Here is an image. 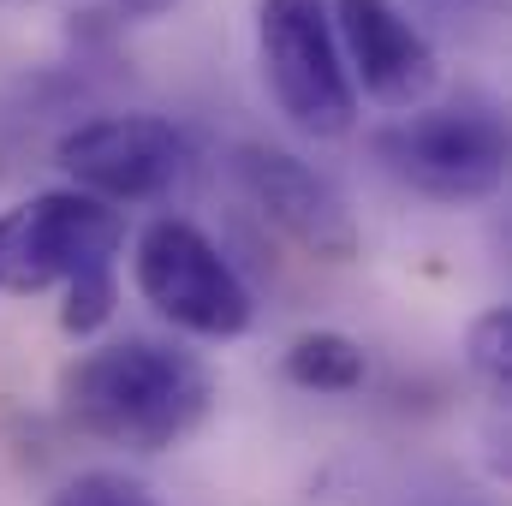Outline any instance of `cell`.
I'll return each instance as SVG.
<instances>
[{
    "label": "cell",
    "instance_id": "5",
    "mask_svg": "<svg viewBox=\"0 0 512 506\" xmlns=\"http://www.w3.org/2000/svg\"><path fill=\"white\" fill-rule=\"evenodd\" d=\"M137 292L155 304V316L197 340H239L256 316V298L239 268L203 227L179 215H161L137 233Z\"/></svg>",
    "mask_w": 512,
    "mask_h": 506
},
{
    "label": "cell",
    "instance_id": "1",
    "mask_svg": "<svg viewBox=\"0 0 512 506\" xmlns=\"http://www.w3.org/2000/svg\"><path fill=\"white\" fill-rule=\"evenodd\" d=\"M209 399H215V381L203 358L149 334H131L78 358L60 387V405L84 435L131 453H161L185 441L209 417Z\"/></svg>",
    "mask_w": 512,
    "mask_h": 506
},
{
    "label": "cell",
    "instance_id": "6",
    "mask_svg": "<svg viewBox=\"0 0 512 506\" xmlns=\"http://www.w3.org/2000/svg\"><path fill=\"white\" fill-rule=\"evenodd\" d=\"M60 167L96 203H155L185 185L191 137L161 114H102L60 137Z\"/></svg>",
    "mask_w": 512,
    "mask_h": 506
},
{
    "label": "cell",
    "instance_id": "3",
    "mask_svg": "<svg viewBox=\"0 0 512 506\" xmlns=\"http://www.w3.org/2000/svg\"><path fill=\"white\" fill-rule=\"evenodd\" d=\"M256 60L274 108L304 137H346L358 120V90L334 36L328 0H262L256 6Z\"/></svg>",
    "mask_w": 512,
    "mask_h": 506
},
{
    "label": "cell",
    "instance_id": "8",
    "mask_svg": "<svg viewBox=\"0 0 512 506\" xmlns=\"http://www.w3.org/2000/svg\"><path fill=\"white\" fill-rule=\"evenodd\" d=\"M334 36L352 72V90H364L382 108H423L441 66L429 36L393 6V0H334Z\"/></svg>",
    "mask_w": 512,
    "mask_h": 506
},
{
    "label": "cell",
    "instance_id": "10",
    "mask_svg": "<svg viewBox=\"0 0 512 506\" xmlns=\"http://www.w3.org/2000/svg\"><path fill=\"white\" fill-rule=\"evenodd\" d=\"M465 358H471V370L489 381L495 393L512 387V316H507V304H495V310H483V316L471 322Z\"/></svg>",
    "mask_w": 512,
    "mask_h": 506
},
{
    "label": "cell",
    "instance_id": "11",
    "mask_svg": "<svg viewBox=\"0 0 512 506\" xmlns=\"http://www.w3.org/2000/svg\"><path fill=\"white\" fill-rule=\"evenodd\" d=\"M54 506H161L143 483H131V477H114V471H84V477H72Z\"/></svg>",
    "mask_w": 512,
    "mask_h": 506
},
{
    "label": "cell",
    "instance_id": "9",
    "mask_svg": "<svg viewBox=\"0 0 512 506\" xmlns=\"http://www.w3.org/2000/svg\"><path fill=\"white\" fill-rule=\"evenodd\" d=\"M286 376L316 393H352V387H364L370 364H364V346L346 334H304L286 352Z\"/></svg>",
    "mask_w": 512,
    "mask_h": 506
},
{
    "label": "cell",
    "instance_id": "2",
    "mask_svg": "<svg viewBox=\"0 0 512 506\" xmlns=\"http://www.w3.org/2000/svg\"><path fill=\"white\" fill-rule=\"evenodd\" d=\"M370 155L387 179L429 203H483L507 185V120L495 102L465 96L382 126L370 137Z\"/></svg>",
    "mask_w": 512,
    "mask_h": 506
},
{
    "label": "cell",
    "instance_id": "4",
    "mask_svg": "<svg viewBox=\"0 0 512 506\" xmlns=\"http://www.w3.org/2000/svg\"><path fill=\"white\" fill-rule=\"evenodd\" d=\"M126 245V215L84 191H42L0 215V292L36 298L48 286H78L114 274Z\"/></svg>",
    "mask_w": 512,
    "mask_h": 506
},
{
    "label": "cell",
    "instance_id": "13",
    "mask_svg": "<svg viewBox=\"0 0 512 506\" xmlns=\"http://www.w3.org/2000/svg\"><path fill=\"white\" fill-rule=\"evenodd\" d=\"M471 6H495V0H471Z\"/></svg>",
    "mask_w": 512,
    "mask_h": 506
},
{
    "label": "cell",
    "instance_id": "12",
    "mask_svg": "<svg viewBox=\"0 0 512 506\" xmlns=\"http://www.w3.org/2000/svg\"><path fill=\"white\" fill-rule=\"evenodd\" d=\"M114 24H143V18H161V12H173L179 0H96Z\"/></svg>",
    "mask_w": 512,
    "mask_h": 506
},
{
    "label": "cell",
    "instance_id": "7",
    "mask_svg": "<svg viewBox=\"0 0 512 506\" xmlns=\"http://www.w3.org/2000/svg\"><path fill=\"white\" fill-rule=\"evenodd\" d=\"M233 179L262 209V221H274L298 251L322 256V262L358 256V215H352L346 191L322 167H310L304 155L274 149V143H239L233 149Z\"/></svg>",
    "mask_w": 512,
    "mask_h": 506
}]
</instances>
